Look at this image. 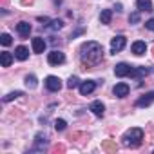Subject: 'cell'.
<instances>
[{
  "label": "cell",
  "mask_w": 154,
  "mask_h": 154,
  "mask_svg": "<svg viewBox=\"0 0 154 154\" xmlns=\"http://www.w3.org/2000/svg\"><path fill=\"white\" fill-rule=\"evenodd\" d=\"M0 63H2V67H9L13 63V54L8 53V51H4L2 54H0Z\"/></svg>",
  "instance_id": "ac0fdd59"
},
{
  "label": "cell",
  "mask_w": 154,
  "mask_h": 154,
  "mask_svg": "<svg viewBox=\"0 0 154 154\" xmlns=\"http://www.w3.org/2000/svg\"><path fill=\"white\" fill-rule=\"evenodd\" d=\"M149 72H150V71H149L147 67H132V69H131V72H129V76H131V78L140 80V78H145Z\"/></svg>",
  "instance_id": "8fae6325"
},
{
  "label": "cell",
  "mask_w": 154,
  "mask_h": 154,
  "mask_svg": "<svg viewBox=\"0 0 154 154\" xmlns=\"http://www.w3.org/2000/svg\"><path fill=\"white\" fill-rule=\"evenodd\" d=\"M0 42H2V45H11L13 40H11V36H9L8 33H4L2 36H0Z\"/></svg>",
  "instance_id": "cb8c5ba5"
},
{
  "label": "cell",
  "mask_w": 154,
  "mask_h": 154,
  "mask_svg": "<svg viewBox=\"0 0 154 154\" xmlns=\"http://www.w3.org/2000/svg\"><path fill=\"white\" fill-rule=\"evenodd\" d=\"M78 89H80V94H82V96H87V94H91V93L96 89V82H94V80H85V82L80 84Z\"/></svg>",
  "instance_id": "8992f818"
},
{
  "label": "cell",
  "mask_w": 154,
  "mask_h": 154,
  "mask_svg": "<svg viewBox=\"0 0 154 154\" xmlns=\"http://www.w3.org/2000/svg\"><path fill=\"white\" fill-rule=\"evenodd\" d=\"M45 87L51 93H58L62 89V80L58 78V76H47L45 78Z\"/></svg>",
  "instance_id": "277c9868"
},
{
  "label": "cell",
  "mask_w": 154,
  "mask_h": 154,
  "mask_svg": "<svg viewBox=\"0 0 154 154\" xmlns=\"http://www.w3.org/2000/svg\"><path fill=\"white\" fill-rule=\"evenodd\" d=\"M131 65L129 63H125V62H122V63H118L116 67H114V74L118 76V78H123V76H129V72H131Z\"/></svg>",
  "instance_id": "30bf717a"
},
{
  "label": "cell",
  "mask_w": 154,
  "mask_h": 154,
  "mask_svg": "<svg viewBox=\"0 0 154 154\" xmlns=\"http://www.w3.org/2000/svg\"><path fill=\"white\" fill-rule=\"evenodd\" d=\"M62 20H53L51 22V26H47V29H51V31H58V29H62Z\"/></svg>",
  "instance_id": "603a6c76"
},
{
  "label": "cell",
  "mask_w": 154,
  "mask_h": 154,
  "mask_svg": "<svg viewBox=\"0 0 154 154\" xmlns=\"http://www.w3.org/2000/svg\"><path fill=\"white\" fill-rule=\"evenodd\" d=\"M47 62H49V65H62L65 62V54L62 51H51L47 54Z\"/></svg>",
  "instance_id": "5b68a950"
},
{
  "label": "cell",
  "mask_w": 154,
  "mask_h": 154,
  "mask_svg": "<svg viewBox=\"0 0 154 154\" xmlns=\"http://www.w3.org/2000/svg\"><path fill=\"white\" fill-rule=\"evenodd\" d=\"M154 103V91L150 93H145L140 100H136V107H149Z\"/></svg>",
  "instance_id": "52a82bcc"
},
{
  "label": "cell",
  "mask_w": 154,
  "mask_h": 154,
  "mask_svg": "<svg viewBox=\"0 0 154 154\" xmlns=\"http://www.w3.org/2000/svg\"><path fill=\"white\" fill-rule=\"evenodd\" d=\"M145 51H147V44H145V42H141V40H136V42L132 44V53H134L136 56H141V54H145Z\"/></svg>",
  "instance_id": "9a60e30c"
},
{
  "label": "cell",
  "mask_w": 154,
  "mask_h": 154,
  "mask_svg": "<svg viewBox=\"0 0 154 154\" xmlns=\"http://www.w3.org/2000/svg\"><path fill=\"white\" fill-rule=\"evenodd\" d=\"M145 27H147L149 31H154V17H152V18H149V20L145 22Z\"/></svg>",
  "instance_id": "4316f807"
},
{
  "label": "cell",
  "mask_w": 154,
  "mask_h": 154,
  "mask_svg": "<svg viewBox=\"0 0 154 154\" xmlns=\"http://www.w3.org/2000/svg\"><path fill=\"white\" fill-rule=\"evenodd\" d=\"M26 85H27L29 89H35V87H36V76H35V74H27V76H26Z\"/></svg>",
  "instance_id": "ffe728a7"
},
{
  "label": "cell",
  "mask_w": 154,
  "mask_h": 154,
  "mask_svg": "<svg viewBox=\"0 0 154 154\" xmlns=\"http://www.w3.org/2000/svg\"><path fill=\"white\" fill-rule=\"evenodd\" d=\"M125 45H127V38L122 36V35H118V36H114V38L111 40V53L116 54V53H120Z\"/></svg>",
  "instance_id": "3957f363"
},
{
  "label": "cell",
  "mask_w": 154,
  "mask_h": 154,
  "mask_svg": "<svg viewBox=\"0 0 154 154\" xmlns=\"http://www.w3.org/2000/svg\"><path fill=\"white\" fill-rule=\"evenodd\" d=\"M24 93L22 91H15V93H9L8 96H4V102L8 103V102H11V100H15V98H18V96H22Z\"/></svg>",
  "instance_id": "7402d4cb"
},
{
  "label": "cell",
  "mask_w": 154,
  "mask_h": 154,
  "mask_svg": "<svg viewBox=\"0 0 154 154\" xmlns=\"http://www.w3.org/2000/svg\"><path fill=\"white\" fill-rule=\"evenodd\" d=\"M129 91H131V87H129L127 84H123V82L116 84V85H114V89H112L114 96H118V98H125V96L129 94Z\"/></svg>",
  "instance_id": "ba28073f"
},
{
  "label": "cell",
  "mask_w": 154,
  "mask_h": 154,
  "mask_svg": "<svg viewBox=\"0 0 154 154\" xmlns=\"http://www.w3.org/2000/svg\"><path fill=\"white\" fill-rule=\"evenodd\" d=\"M15 58H17V60H20V62L27 60V58H29V49H27V47H24V45H18V47L15 49Z\"/></svg>",
  "instance_id": "2e32d148"
},
{
  "label": "cell",
  "mask_w": 154,
  "mask_h": 154,
  "mask_svg": "<svg viewBox=\"0 0 154 154\" xmlns=\"http://www.w3.org/2000/svg\"><path fill=\"white\" fill-rule=\"evenodd\" d=\"M47 143H49V138H47V134H45V132L36 134V140H35V150H42Z\"/></svg>",
  "instance_id": "4fadbf2b"
},
{
  "label": "cell",
  "mask_w": 154,
  "mask_h": 154,
  "mask_svg": "<svg viewBox=\"0 0 154 154\" xmlns=\"http://www.w3.org/2000/svg\"><path fill=\"white\" fill-rule=\"evenodd\" d=\"M100 20H102V24H111V20H112V11H111V9H103L102 15H100Z\"/></svg>",
  "instance_id": "d6986e66"
},
{
  "label": "cell",
  "mask_w": 154,
  "mask_h": 154,
  "mask_svg": "<svg viewBox=\"0 0 154 154\" xmlns=\"http://www.w3.org/2000/svg\"><path fill=\"white\" fill-rule=\"evenodd\" d=\"M129 22H131V24H138V22H140V11H134V13H131V17H129Z\"/></svg>",
  "instance_id": "d4e9b609"
},
{
  "label": "cell",
  "mask_w": 154,
  "mask_h": 154,
  "mask_svg": "<svg viewBox=\"0 0 154 154\" xmlns=\"http://www.w3.org/2000/svg\"><path fill=\"white\" fill-rule=\"evenodd\" d=\"M141 140H143V131L138 129V127L129 129V131L122 136V141H123L125 147H138V145L141 143Z\"/></svg>",
  "instance_id": "7a4b0ae2"
},
{
  "label": "cell",
  "mask_w": 154,
  "mask_h": 154,
  "mask_svg": "<svg viewBox=\"0 0 154 154\" xmlns=\"http://www.w3.org/2000/svg\"><path fill=\"white\" fill-rule=\"evenodd\" d=\"M65 127H67L65 120H56V122H54V129H56V131H63Z\"/></svg>",
  "instance_id": "484cf974"
},
{
  "label": "cell",
  "mask_w": 154,
  "mask_h": 154,
  "mask_svg": "<svg viewBox=\"0 0 154 154\" xmlns=\"http://www.w3.org/2000/svg\"><path fill=\"white\" fill-rule=\"evenodd\" d=\"M138 11H152V2L150 0H136Z\"/></svg>",
  "instance_id": "e0dca14e"
},
{
  "label": "cell",
  "mask_w": 154,
  "mask_h": 154,
  "mask_svg": "<svg viewBox=\"0 0 154 154\" xmlns=\"http://www.w3.org/2000/svg\"><path fill=\"white\" fill-rule=\"evenodd\" d=\"M17 33H18L22 38H27L29 33H31V24H29V22H18V24H17Z\"/></svg>",
  "instance_id": "7c38bea8"
},
{
  "label": "cell",
  "mask_w": 154,
  "mask_h": 154,
  "mask_svg": "<svg viewBox=\"0 0 154 154\" xmlns=\"http://www.w3.org/2000/svg\"><path fill=\"white\" fill-rule=\"evenodd\" d=\"M80 84H82V82L76 78V76H71L69 82H67V87H69V89H76V87H80Z\"/></svg>",
  "instance_id": "44dd1931"
},
{
  "label": "cell",
  "mask_w": 154,
  "mask_h": 154,
  "mask_svg": "<svg viewBox=\"0 0 154 154\" xmlns=\"http://www.w3.org/2000/svg\"><path fill=\"white\" fill-rule=\"evenodd\" d=\"M89 111H93V114H94V116L102 118V116L105 114V105H103L100 100H94V102L89 105Z\"/></svg>",
  "instance_id": "9c48e42d"
},
{
  "label": "cell",
  "mask_w": 154,
  "mask_h": 154,
  "mask_svg": "<svg viewBox=\"0 0 154 154\" xmlns=\"http://www.w3.org/2000/svg\"><path fill=\"white\" fill-rule=\"evenodd\" d=\"M80 58L87 65H98L103 58V47L98 42H85L80 49Z\"/></svg>",
  "instance_id": "6da1fadb"
},
{
  "label": "cell",
  "mask_w": 154,
  "mask_h": 154,
  "mask_svg": "<svg viewBox=\"0 0 154 154\" xmlns=\"http://www.w3.org/2000/svg\"><path fill=\"white\" fill-rule=\"evenodd\" d=\"M31 45H33V53H44V49H45V40L44 38H40V36H36V38H33L31 40Z\"/></svg>",
  "instance_id": "5bb4252c"
}]
</instances>
